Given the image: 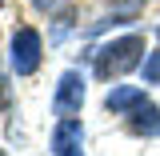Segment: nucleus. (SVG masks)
I'll list each match as a JSON object with an SVG mask.
<instances>
[{"label":"nucleus","instance_id":"obj_4","mask_svg":"<svg viewBox=\"0 0 160 156\" xmlns=\"http://www.w3.org/2000/svg\"><path fill=\"white\" fill-rule=\"evenodd\" d=\"M52 156H84V128L80 120L64 116L52 132Z\"/></svg>","mask_w":160,"mask_h":156},{"label":"nucleus","instance_id":"obj_8","mask_svg":"<svg viewBox=\"0 0 160 156\" xmlns=\"http://www.w3.org/2000/svg\"><path fill=\"white\" fill-rule=\"evenodd\" d=\"M32 4H40V8H48V4H52V0H32Z\"/></svg>","mask_w":160,"mask_h":156},{"label":"nucleus","instance_id":"obj_5","mask_svg":"<svg viewBox=\"0 0 160 156\" xmlns=\"http://www.w3.org/2000/svg\"><path fill=\"white\" fill-rule=\"evenodd\" d=\"M144 104H148V96H144L140 88H132V84L112 88L108 100H104V108H108V112H136V108H144Z\"/></svg>","mask_w":160,"mask_h":156},{"label":"nucleus","instance_id":"obj_1","mask_svg":"<svg viewBox=\"0 0 160 156\" xmlns=\"http://www.w3.org/2000/svg\"><path fill=\"white\" fill-rule=\"evenodd\" d=\"M140 56H144V36H120V40H108L92 52V72L96 80H112V76H124L128 68H136Z\"/></svg>","mask_w":160,"mask_h":156},{"label":"nucleus","instance_id":"obj_9","mask_svg":"<svg viewBox=\"0 0 160 156\" xmlns=\"http://www.w3.org/2000/svg\"><path fill=\"white\" fill-rule=\"evenodd\" d=\"M0 156H8V152H4V148H0Z\"/></svg>","mask_w":160,"mask_h":156},{"label":"nucleus","instance_id":"obj_3","mask_svg":"<svg viewBox=\"0 0 160 156\" xmlns=\"http://www.w3.org/2000/svg\"><path fill=\"white\" fill-rule=\"evenodd\" d=\"M80 104H84V76H80L76 68H68L56 84V96H52V108H56L60 116H72L80 112Z\"/></svg>","mask_w":160,"mask_h":156},{"label":"nucleus","instance_id":"obj_6","mask_svg":"<svg viewBox=\"0 0 160 156\" xmlns=\"http://www.w3.org/2000/svg\"><path fill=\"white\" fill-rule=\"evenodd\" d=\"M128 124H132V132H140V136H160V108L148 100L144 108H136L128 116Z\"/></svg>","mask_w":160,"mask_h":156},{"label":"nucleus","instance_id":"obj_10","mask_svg":"<svg viewBox=\"0 0 160 156\" xmlns=\"http://www.w3.org/2000/svg\"><path fill=\"white\" fill-rule=\"evenodd\" d=\"M0 4H4V0H0Z\"/></svg>","mask_w":160,"mask_h":156},{"label":"nucleus","instance_id":"obj_7","mask_svg":"<svg viewBox=\"0 0 160 156\" xmlns=\"http://www.w3.org/2000/svg\"><path fill=\"white\" fill-rule=\"evenodd\" d=\"M144 80L148 84H160V48L148 52V60H144Z\"/></svg>","mask_w":160,"mask_h":156},{"label":"nucleus","instance_id":"obj_2","mask_svg":"<svg viewBox=\"0 0 160 156\" xmlns=\"http://www.w3.org/2000/svg\"><path fill=\"white\" fill-rule=\"evenodd\" d=\"M12 72L16 76H32L40 68V32L36 28H16L12 32Z\"/></svg>","mask_w":160,"mask_h":156}]
</instances>
